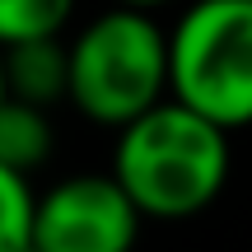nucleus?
<instances>
[{
  "mask_svg": "<svg viewBox=\"0 0 252 252\" xmlns=\"http://www.w3.org/2000/svg\"><path fill=\"white\" fill-rule=\"evenodd\" d=\"M168 33V98L206 122L252 126V0H191Z\"/></svg>",
  "mask_w": 252,
  "mask_h": 252,
  "instance_id": "nucleus-3",
  "label": "nucleus"
},
{
  "mask_svg": "<svg viewBox=\"0 0 252 252\" xmlns=\"http://www.w3.org/2000/svg\"><path fill=\"white\" fill-rule=\"evenodd\" d=\"M0 98H5V89H0Z\"/></svg>",
  "mask_w": 252,
  "mask_h": 252,
  "instance_id": "nucleus-10",
  "label": "nucleus"
},
{
  "mask_svg": "<svg viewBox=\"0 0 252 252\" xmlns=\"http://www.w3.org/2000/svg\"><path fill=\"white\" fill-rule=\"evenodd\" d=\"M112 5H135V9H163V5H173V0H112Z\"/></svg>",
  "mask_w": 252,
  "mask_h": 252,
  "instance_id": "nucleus-9",
  "label": "nucleus"
},
{
  "mask_svg": "<svg viewBox=\"0 0 252 252\" xmlns=\"http://www.w3.org/2000/svg\"><path fill=\"white\" fill-rule=\"evenodd\" d=\"M112 182L131 196L140 220H187L229 182V131L178 98H159L117 126Z\"/></svg>",
  "mask_w": 252,
  "mask_h": 252,
  "instance_id": "nucleus-1",
  "label": "nucleus"
},
{
  "mask_svg": "<svg viewBox=\"0 0 252 252\" xmlns=\"http://www.w3.org/2000/svg\"><path fill=\"white\" fill-rule=\"evenodd\" d=\"M28 215H33L28 178L0 163V252H28Z\"/></svg>",
  "mask_w": 252,
  "mask_h": 252,
  "instance_id": "nucleus-8",
  "label": "nucleus"
},
{
  "mask_svg": "<svg viewBox=\"0 0 252 252\" xmlns=\"http://www.w3.org/2000/svg\"><path fill=\"white\" fill-rule=\"evenodd\" d=\"M52 117L47 108H33V103H19V98H0V163L14 173H33L47 163L52 154Z\"/></svg>",
  "mask_w": 252,
  "mask_h": 252,
  "instance_id": "nucleus-6",
  "label": "nucleus"
},
{
  "mask_svg": "<svg viewBox=\"0 0 252 252\" xmlns=\"http://www.w3.org/2000/svg\"><path fill=\"white\" fill-rule=\"evenodd\" d=\"M168 98V33L154 9L108 5L65 42V103L98 126H126Z\"/></svg>",
  "mask_w": 252,
  "mask_h": 252,
  "instance_id": "nucleus-2",
  "label": "nucleus"
},
{
  "mask_svg": "<svg viewBox=\"0 0 252 252\" xmlns=\"http://www.w3.org/2000/svg\"><path fill=\"white\" fill-rule=\"evenodd\" d=\"M75 14V0H0V47L24 37H52L65 33Z\"/></svg>",
  "mask_w": 252,
  "mask_h": 252,
  "instance_id": "nucleus-7",
  "label": "nucleus"
},
{
  "mask_svg": "<svg viewBox=\"0 0 252 252\" xmlns=\"http://www.w3.org/2000/svg\"><path fill=\"white\" fill-rule=\"evenodd\" d=\"M135 238L140 210L112 173H75L47 196H33L28 252H131Z\"/></svg>",
  "mask_w": 252,
  "mask_h": 252,
  "instance_id": "nucleus-4",
  "label": "nucleus"
},
{
  "mask_svg": "<svg viewBox=\"0 0 252 252\" xmlns=\"http://www.w3.org/2000/svg\"><path fill=\"white\" fill-rule=\"evenodd\" d=\"M0 89L5 98L33 103L47 112L65 103V37L52 33L0 47Z\"/></svg>",
  "mask_w": 252,
  "mask_h": 252,
  "instance_id": "nucleus-5",
  "label": "nucleus"
}]
</instances>
